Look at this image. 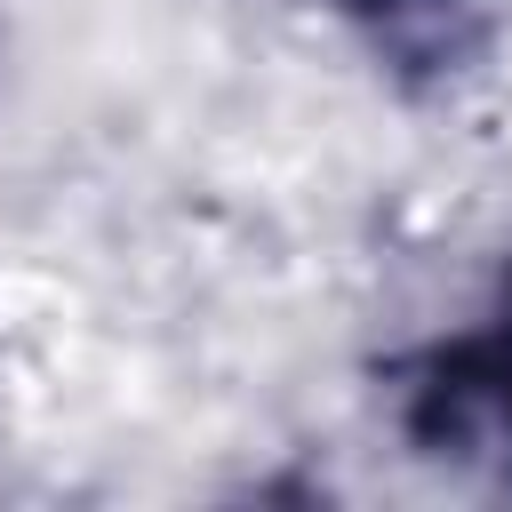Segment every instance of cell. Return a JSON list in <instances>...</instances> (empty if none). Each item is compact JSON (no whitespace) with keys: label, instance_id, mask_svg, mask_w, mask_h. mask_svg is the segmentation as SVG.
I'll list each match as a JSON object with an SVG mask.
<instances>
[{"label":"cell","instance_id":"cell-1","mask_svg":"<svg viewBox=\"0 0 512 512\" xmlns=\"http://www.w3.org/2000/svg\"><path fill=\"white\" fill-rule=\"evenodd\" d=\"M400 432L424 456L512 464V264H504L496 312L480 328L440 336L400 368Z\"/></svg>","mask_w":512,"mask_h":512},{"label":"cell","instance_id":"cell-2","mask_svg":"<svg viewBox=\"0 0 512 512\" xmlns=\"http://www.w3.org/2000/svg\"><path fill=\"white\" fill-rule=\"evenodd\" d=\"M384 72L432 88V80H456L472 56H480V8L472 0H328Z\"/></svg>","mask_w":512,"mask_h":512}]
</instances>
